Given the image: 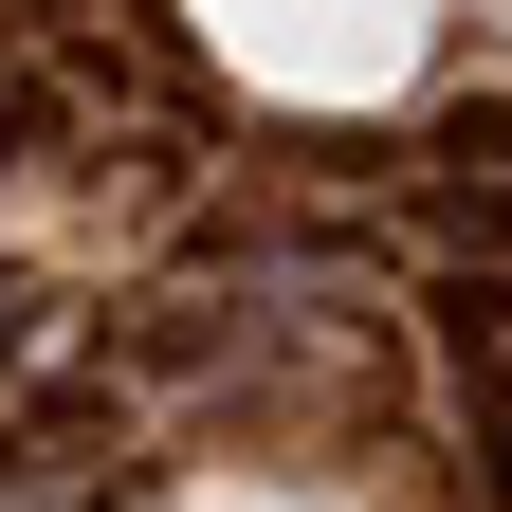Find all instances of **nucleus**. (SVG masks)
<instances>
[{"label": "nucleus", "mask_w": 512, "mask_h": 512, "mask_svg": "<svg viewBox=\"0 0 512 512\" xmlns=\"http://www.w3.org/2000/svg\"><path fill=\"white\" fill-rule=\"evenodd\" d=\"M439 366H458V439H476V512H512V256H458L421 293Z\"/></svg>", "instance_id": "obj_1"}]
</instances>
